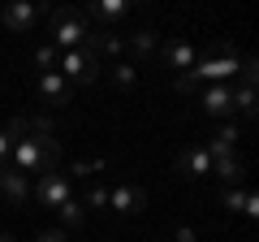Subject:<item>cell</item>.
Here are the masks:
<instances>
[{"label": "cell", "instance_id": "6da1fadb", "mask_svg": "<svg viewBox=\"0 0 259 242\" xmlns=\"http://www.w3.org/2000/svg\"><path fill=\"white\" fill-rule=\"evenodd\" d=\"M56 156H61V143H56L52 121L48 117H26V126H22L18 143L9 151V165L18 173H48V169H56Z\"/></svg>", "mask_w": 259, "mask_h": 242}, {"label": "cell", "instance_id": "7a4b0ae2", "mask_svg": "<svg viewBox=\"0 0 259 242\" xmlns=\"http://www.w3.org/2000/svg\"><path fill=\"white\" fill-rule=\"evenodd\" d=\"M95 39H100V30L82 13H74V9L52 13V48L56 52H74V48H91L95 52Z\"/></svg>", "mask_w": 259, "mask_h": 242}, {"label": "cell", "instance_id": "3957f363", "mask_svg": "<svg viewBox=\"0 0 259 242\" xmlns=\"http://www.w3.org/2000/svg\"><path fill=\"white\" fill-rule=\"evenodd\" d=\"M56 74L65 78L69 87H91V83H100V74H104V61L91 52V48H74V52H61L56 56Z\"/></svg>", "mask_w": 259, "mask_h": 242}, {"label": "cell", "instance_id": "277c9868", "mask_svg": "<svg viewBox=\"0 0 259 242\" xmlns=\"http://www.w3.org/2000/svg\"><path fill=\"white\" fill-rule=\"evenodd\" d=\"M30 195H35L44 208H52V212H56L65 199H74V182L65 177V169H48V173H39V182H35Z\"/></svg>", "mask_w": 259, "mask_h": 242}, {"label": "cell", "instance_id": "5b68a950", "mask_svg": "<svg viewBox=\"0 0 259 242\" xmlns=\"http://www.w3.org/2000/svg\"><path fill=\"white\" fill-rule=\"evenodd\" d=\"M194 100H199V112H203V117H221V121H233V83L199 87V91H194Z\"/></svg>", "mask_w": 259, "mask_h": 242}, {"label": "cell", "instance_id": "8992f818", "mask_svg": "<svg viewBox=\"0 0 259 242\" xmlns=\"http://www.w3.org/2000/svg\"><path fill=\"white\" fill-rule=\"evenodd\" d=\"M199 56H203V52H199L194 44H186V39H168V44L160 48V61H164V69H173L177 78H182V74H190Z\"/></svg>", "mask_w": 259, "mask_h": 242}, {"label": "cell", "instance_id": "52a82bcc", "mask_svg": "<svg viewBox=\"0 0 259 242\" xmlns=\"http://www.w3.org/2000/svg\"><path fill=\"white\" fill-rule=\"evenodd\" d=\"M39 18H44V9H39V5H26V0H13V5H5V9H0V22H5L13 35H26Z\"/></svg>", "mask_w": 259, "mask_h": 242}, {"label": "cell", "instance_id": "ba28073f", "mask_svg": "<svg viewBox=\"0 0 259 242\" xmlns=\"http://www.w3.org/2000/svg\"><path fill=\"white\" fill-rule=\"evenodd\" d=\"M39 100L48 108H65V104H74V87L65 83L56 69H48V74H39Z\"/></svg>", "mask_w": 259, "mask_h": 242}, {"label": "cell", "instance_id": "9c48e42d", "mask_svg": "<svg viewBox=\"0 0 259 242\" xmlns=\"http://www.w3.org/2000/svg\"><path fill=\"white\" fill-rule=\"evenodd\" d=\"M108 208L117 216H134V212L147 208V190H143V186H112L108 190Z\"/></svg>", "mask_w": 259, "mask_h": 242}, {"label": "cell", "instance_id": "30bf717a", "mask_svg": "<svg viewBox=\"0 0 259 242\" xmlns=\"http://www.w3.org/2000/svg\"><path fill=\"white\" fill-rule=\"evenodd\" d=\"M177 173L182 177H207L212 173V156H207L203 143H194V147H186L182 156H177Z\"/></svg>", "mask_w": 259, "mask_h": 242}, {"label": "cell", "instance_id": "8fae6325", "mask_svg": "<svg viewBox=\"0 0 259 242\" xmlns=\"http://www.w3.org/2000/svg\"><path fill=\"white\" fill-rule=\"evenodd\" d=\"M0 195L9 199V204H26V199H30L26 173H18L13 165H0Z\"/></svg>", "mask_w": 259, "mask_h": 242}, {"label": "cell", "instance_id": "7c38bea8", "mask_svg": "<svg viewBox=\"0 0 259 242\" xmlns=\"http://www.w3.org/2000/svg\"><path fill=\"white\" fill-rule=\"evenodd\" d=\"M82 18L95 22V26H117L121 18H130V0H100V5H91Z\"/></svg>", "mask_w": 259, "mask_h": 242}, {"label": "cell", "instance_id": "4fadbf2b", "mask_svg": "<svg viewBox=\"0 0 259 242\" xmlns=\"http://www.w3.org/2000/svg\"><path fill=\"white\" fill-rule=\"evenodd\" d=\"M212 177H221L225 190H229V186H242V177H246V165L238 160V151H233V156H212Z\"/></svg>", "mask_w": 259, "mask_h": 242}, {"label": "cell", "instance_id": "5bb4252c", "mask_svg": "<svg viewBox=\"0 0 259 242\" xmlns=\"http://www.w3.org/2000/svg\"><path fill=\"white\" fill-rule=\"evenodd\" d=\"M203 147H207V156H233V147H238V126H233V121H221L216 134L203 143Z\"/></svg>", "mask_w": 259, "mask_h": 242}, {"label": "cell", "instance_id": "9a60e30c", "mask_svg": "<svg viewBox=\"0 0 259 242\" xmlns=\"http://www.w3.org/2000/svg\"><path fill=\"white\" fill-rule=\"evenodd\" d=\"M221 204L229 208V212H242V216H259V199L250 195L246 186H229V190L221 195Z\"/></svg>", "mask_w": 259, "mask_h": 242}, {"label": "cell", "instance_id": "2e32d148", "mask_svg": "<svg viewBox=\"0 0 259 242\" xmlns=\"http://www.w3.org/2000/svg\"><path fill=\"white\" fill-rule=\"evenodd\" d=\"M125 48H130V56H151V52H160V35L151 26H143L125 39Z\"/></svg>", "mask_w": 259, "mask_h": 242}, {"label": "cell", "instance_id": "e0dca14e", "mask_svg": "<svg viewBox=\"0 0 259 242\" xmlns=\"http://www.w3.org/2000/svg\"><path fill=\"white\" fill-rule=\"evenodd\" d=\"M104 74L112 78V87H117V91H134V87H139V69L130 65V61H117V65H108Z\"/></svg>", "mask_w": 259, "mask_h": 242}, {"label": "cell", "instance_id": "ac0fdd59", "mask_svg": "<svg viewBox=\"0 0 259 242\" xmlns=\"http://www.w3.org/2000/svg\"><path fill=\"white\" fill-rule=\"evenodd\" d=\"M56 216H61V229H78V225L87 221V208H82V199H65L61 208H56Z\"/></svg>", "mask_w": 259, "mask_h": 242}, {"label": "cell", "instance_id": "d6986e66", "mask_svg": "<svg viewBox=\"0 0 259 242\" xmlns=\"http://www.w3.org/2000/svg\"><path fill=\"white\" fill-rule=\"evenodd\" d=\"M125 52V35L121 30H100V39H95V56H121Z\"/></svg>", "mask_w": 259, "mask_h": 242}, {"label": "cell", "instance_id": "ffe728a7", "mask_svg": "<svg viewBox=\"0 0 259 242\" xmlns=\"http://www.w3.org/2000/svg\"><path fill=\"white\" fill-rule=\"evenodd\" d=\"M22 126H26V117H13L9 126H0V165H9V151H13V143H18Z\"/></svg>", "mask_w": 259, "mask_h": 242}, {"label": "cell", "instance_id": "44dd1931", "mask_svg": "<svg viewBox=\"0 0 259 242\" xmlns=\"http://www.w3.org/2000/svg\"><path fill=\"white\" fill-rule=\"evenodd\" d=\"M233 112L255 117V87H250V83H238V87H233Z\"/></svg>", "mask_w": 259, "mask_h": 242}, {"label": "cell", "instance_id": "7402d4cb", "mask_svg": "<svg viewBox=\"0 0 259 242\" xmlns=\"http://www.w3.org/2000/svg\"><path fill=\"white\" fill-rule=\"evenodd\" d=\"M104 169H108V160H74V165L65 169V177L74 182V177H100Z\"/></svg>", "mask_w": 259, "mask_h": 242}, {"label": "cell", "instance_id": "603a6c76", "mask_svg": "<svg viewBox=\"0 0 259 242\" xmlns=\"http://www.w3.org/2000/svg\"><path fill=\"white\" fill-rule=\"evenodd\" d=\"M56 56H61V52H56L52 44H44V48H39V52H35V65H39V74H48V69H56Z\"/></svg>", "mask_w": 259, "mask_h": 242}, {"label": "cell", "instance_id": "cb8c5ba5", "mask_svg": "<svg viewBox=\"0 0 259 242\" xmlns=\"http://www.w3.org/2000/svg\"><path fill=\"white\" fill-rule=\"evenodd\" d=\"M82 208H108V190H104V186H91V190L82 195Z\"/></svg>", "mask_w": 259, "mask_h": 242}, {"label": "cell", "instance_id": "d4e9b609", "mask_svg": "<svg viewBox=\"0 0 259 242\" xmlns=\"http://www.w3.org/2000/svg\"><path fill=\"white\" fill-rule=\"evenodd\" d=\"M173 242H199V233H194L190 225H177V233H173Z\"/></svg>", "mask_w": 259, "mask_h": 242}, {"label": "cell", "instance_id": "484cf974", "mask_svg": "<svg viewBox=\"0 0 259 242\" xmlns=\"http://www.w3.org/2000/svg\"><path fill=\"white\" fill-rule=\"evenodd\" d=\"M35 242H69V238H65V229H44Z\"/></svg>", "mask_w": 259, "mask_h": 242}, {"label": "cell", "instance_id": "4316f807", "mask_svg": "<svg viewBox=\"0 0 259 242\" xmlns=\"http://www.w3.org/2000/svg\"><path fill=\"white\" fill-rule=\"evenodd\" d=\"M0 242H18V238H13V233H0Z\"/></svg>", "mask_w": 259, "mask_h": 242}]
</instances>
